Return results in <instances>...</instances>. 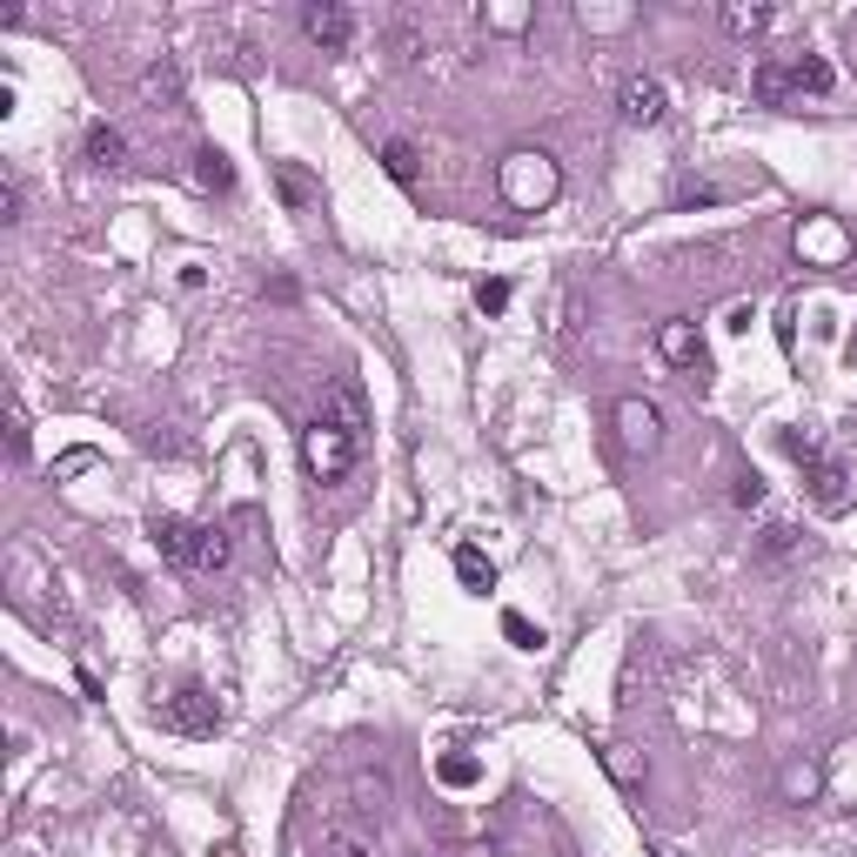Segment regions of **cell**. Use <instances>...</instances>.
<instances>
[{"mask_svg": "<svg viewBox=\"0 0 857 857\" xmlns=\"http://www.w3.org/2000/svg\"><path fill=\"white\" fill-rule=\"evenodd\" d=\"M837 88V67L824 61V54H791V61H763L757 67V101L763 108H784V101H817V95H831Z\"/></svg>", "mask_w": 857, "mask_h": 857, "instance_id": "cell-1", "label": "cell"}, {"mask_svg": "<svg viewBox=\"0 0 857 857\" xmlns=\"http://www.w3.org/2000/svg\"><path fill=\"white\" fill-rule=\"evenodd\" d=\"M496 188H502V202L509 208H523V215H536V208H550L556 202V188H563V175H556V161L543 154V148H517L502 161V175H496Z\"/></svg>", "mask_w": 857, "mask_h": 857, "instance_id": "cell-2", "label": "cell"}, {"mask_svg": "<svg viewBox=\"0 0 857 857\" xmlns=\"http://www.w3.org/2000/svg\"><path fill=\"white\" fill-rule=\"evenodd\" d=\"M778 443H784V456H791V463L804 469V482H811V502L824 509V517H844V509H850V489H844V469H837V463H831V456H824V449H817L811 436H798V428H784V436H778Z\"/></svg>", "mask_w": 857, "mask_h": 857, "instance_id": "cell-3", "label": "cell"}, {"mask_svg": "<svg viewBox=\"0 0 857 857\" xmlns=\"http://www.w3.org/2000/svg\"><path fill=\"white\" fill-rule=\"evenodd\" d=\"M356 456H362V443L349 436V428H335V422H322V415L302 428V463H308L315 482H341V476L356 469Z\"/></svg>", "mask_w": 857, "mask_h": 857, "instance_id": "cell-4", "label": "cell"}, {"mask_svg": "<svg viewBox=\"0 0 857 857\" xmlns=\"http://www.w3.org/2000/svg\"><path fill=\"white\" fill-rule=\"evenodd\" d=\"M161 724L182 730V737H215V730H221V704L202 691V683H182V691L161 704Z\"/></svg>", "mask_w": 857, "mask_h": 857, "instance_id": "cell-5", "label": "cell"}, {"mask_svg": "<svg viewBox=\"0 0 857 857\" xmlns=\"http://www.w3.org/2000/svg\"><path fill=\"white\" fill-rule=\"evenodd\" d=\"M657 356H663L670 369H683V376H697V382H704V369H710V349H704L697 322H683V315H670V322L657 328Z\"/></svg>", "mask_w": 857, "mask_h": 857, "instance_id": "cell-6", "label": "cell"}, {"mask_svg": "<svg viewBox=\"0 0 857 857\" xmlns=\"http://www.w3.org/2000/svg\"><path fill=\"white\" fill-rule=\"evenodd\" d=\"M302 34L315 41V47H328V54H341L356 41V14L341 8V0H308L302 8Z\"/></svg>", "mask_w": 857, "mask_h": 857, "instance_id": "cell-7", "label": "cell"}, {"mask_svg": "<svg viewBox=\"0 0 857 857\" xmlns=\"http://www.w3.org/2000/svg\"><path fill=\"white\" fill-rule=\"evenodd\" d=\"M617 115H623L630 128H657V121L670 115V95H663V80H650V74H630L623 88H617Z\"/></svg>", "mask_w": 857, "mask_h": 857, "instance_id": "cell-8", "label": "cell"}, {"mask_svg": "<svg viewBox=\"0 0 857 857\" xmlns=\"http://www.w3.org/2000/svg\"><path fill=\"white\" fill-rule=\"evenodd\" d=\"M322 422H335V428H349V436L362 443V428H369V409H362V389H356V382H328V395H322Z\"/></svg>", "mask_w": 857, "mask_h": 857, "instance_id": "cell-9", "label": "cell"}, {"mask_svg": "<svg viewBox=\"0 0 857 857\" xmlns=\"http://www.w3.org/2000/svg\"><path fill=\"white\" fill-rule=\"evenodd\" d=\"M148 536H154V550H161L167 563L195 569V536H202V523H182V517H154V523H148Z\"/></svg>", "mask_w": 857, "mask_h": 857, "instance_id": "cell-10", "label": "cell"}, {"mask_svg": "<svg viewBox=\"0 0 857 857\" xmlns=\"http://www.w3.org/2000/svg\"><path fill=\"white\" fill-rule=\"evenodd\" d=\"M617 428H623V449H657V409L650 402H617Z\"/></svg>", "mask_w": 857, "mask_h": 857, "instance_id": "cell-11", "label": "cell"}, {"mask_svg": "<svg viewBox=\"0 0 857 857\" xmlns=\"http://www.w3.org/2000/svg\"><path fill=\"white\" fill-rule=\"evenodd\" d=\"M275 195L302 215V208H315V195H322V188H315V175H308L302 161H275Z\"/></svg>", "mask_w": 857, "mask_h": 857, "instance_id": "cell-12", "label": "cell"}, {"mask_svg": "<svg viewBox=\"0 0 857 857\" xmlns=\"http://www.w3.org/2000/svg\"><path fill=\"white\" fill-rule=\"evenodd\" d=\"M798 254H804V262H837V254H844V228L804 221V228H798Z\"/></svg>", "mask_w": 857, "mask_h": 857, "instance_id": "cell-13", "label": "cell"}, {"mask_svg": "<svg viewBox=\"0 0 857 857\" xmlns=\"http://www.w3.org/2000/svg\"><path fill=\"white\" fill-rule=\"evenodd\" d=\"M195 188L202 195H228L235 188V167H228L221 148H195Z\"/></svg>", "mask_w": 857, "mask_h": 857, "instance_id": "cell-14", "label": "cell"}, {"mask_svg": "<svg viewBox=\"0 0 857 857\" xmlns=\"http://www.w3.org/2000/svg\"><path fill=\"white\" fill-rule=\"evenodd\" d=\"M88 161H95V167H121V161H128V134L108 128V121H95V128H88Z\"/></svg>", "mask_w": 857, "mask_h": 857, "instance_id": "cell-15", "label": "cell"}, {"mask_svg": "<svg viewBox=\"0 0 857 857\" xmlns=\"http://www.w3.org/2000/svg\"><path fill=\"white\" fill-rule=\"evenodd\" d=\"M141 95H148V101H182V67H175V61L148 67V74H141Z\"/></svg>", "mask_w": 857, "mask_h": 857, "instance_id": "cell-16", "label": "cell"}, {"mask_svg": "<svg viewBox=\"0 0 857 857\" xmlns=\"http://www.w3.org/2000/svg\"><path fill=\"white\" fill-rule=\"evenodd\" d=\"M456 576H463L469 589H496V563H489L476 543H463V550H456Z\"/></svg>", "mask_w": 857, "mask_h": 857, "instance_id": "cell-17", "label": "cell"}, {"mask_svg": "<svg viewBox=\"0 0 857 857\" xmlns=\"http://www.w3.org/2000/svg\"><path fill=\"white\" fill-rule=\"evenodd\" d=\"M770 28V8H744V0H737V8H724V34H737V41H757Z\"/></svg>", "mask_w": 857, "mask_h": 857, "instance_id": "cell-18", "label": "cell"}, {"mask_svg": "<svg viewBox=\"0 0 857 857\" xmlns=\"http://www.w3.org/2000/svg\"><path fill=\"white\" fill-rule=\"evenodd\" d=\"M382 167L409 188V182H415V167H422V161H415V141H389V148H382Z\"/></svg>", "mask_w": 857, "mask_h": 857, "instance_id": "cell-19", "label": "cell"}, {"mask_svg": "<svg viewBox=\"0 0 857 857\" xmlns=\"http://www.w3.org/2000/svg\"><path fill=\"white\" fill-rule=\"evenodd\" d=\"M228 563V536L221 530H202L195 536V569H221Z\"/></svg>", "mask_w": 857, "mask_h": 857, "instance_id": "cell-20", "label": "cell"}, {"mask_svg": "<svg viewBox=\"0 0 857 857\" xmlns=\"http://www.w3.org/2000/svg\"><path fill=\"white\" fill-rule=\"evenodd\" d=\"M502 637H509V643H523V650H536V643H543V630H536L523 610H502Z\"/></svg>", "mask_w": 857, "mask_h": 857, "instance_id": "cell-21", "label": "cell"}, {"mask_svg": "<svg viewBox=\"0 0 857 857\" xmlns=\"http://www.w3.org/2000/svg\"><path fill=\"white\" fill-rule=\"evenodd\" d=\"M322 857H376V844H369V837H356V831H335V837L322 844Z\"/></svg>", "mask_w": 857, "mask_h": 857, "instance_id": "cell-22", "label": "cell"}, {"mask_svg": "<svg viewBox=\"0 0 857 857\" xmlns=\"http://www.w3.org/2000/svg\"><path fill=\"white\" fill-rule=\"evenodd\" d=\"M791 550H798V530H791V523H770V530H763V556H770V563H784Z\"/></svg>", "mask_w": 857, "mask_h": 857, "instance_id": "cell-23", "label": "cell"}, {"mask_svg": "<svg viewBox=\"0 0 857 857\" xmlns=\"http://www.w3.org/2000/svg\"><path fill=\"white\" fill-rule=\"evenodd\" d=\"M604 763H610V778H617V784H643V770H637V757H630L623 744H610V750H604Z\"/></svg>", "mask_w": 857, "mask_h": 857, "instance_id": "cell-24", "label": "cell"}, {"mask_svg": "<svg viewBox=\"0 0 857 857\" xmlns=\"http://www.w3.org/2000/svg\"><path fill=\"white\" fill-rule=\"evenodd\" d=\"M28 195H21V175H0V221H21Z\"/></svg>", "mask_w": 857, "mask_h": 857, "instance_id": "cell-25", "label": "cell"}, {"mask_svg": "<svg viewBox=\"0 0 857 857\" xmlns=\"http://www.w3.org/2000/svg\"><path fill=\"white\" fill-rule=\"evenodd\" d=\"M436 770H443V784H476V778H482V770H476V757H443Z\"/></svg>", "mask_w": 857, "mask_h": 857, "instance_id": "cell-26", "label": "cell"}, {"mask_svg": "<svg viewBox=\"0 0 857 857\" xmlns=\"http://www.w3.org/2000/svg\"><path fill=\"white\" fill-rule=\"evenodd\" d=\"M476 308H482V315H502V308H509V282H476Z\"/></svg>", "mask_w": 857, "mask_h": 857, "instance_id": "cell-27", "label": "cell"}, {"mask_svg": "<svg viewBox=\"0 0 857 857\" xmlns=\"http://www.w3.org/2000/svg\"><path fill=\"white\" fill-rule=\"evenodd\" d=\"M784 791H791V798H811V791H817V770H811V763H791V770H784Z\"/></svg>", "mask_w": 857, "mask_h": 857, "instance_id": "cell-28", "label": "cell"}, {"mask_svg": "<svg viewBox=\"0 0 857 857\" xmlns=\"http://www.w3.org/2000/svg\"><path fill=\"white\" fill-rule=\"evenodd\" d=\"M730 502H737V509H757V502H763V482H757V476H737Z\"/></svg>", "mask_w": 857, "mask_h": 857, "instance_id": "cell-29", "label": "cell"}, {"mask_svg": "<svg viewBox=\"0 0 857 857\" xmlns=\"http://www.w3.org/2000/svg\"><path fill=\"white\" fill-rule=\"evenodd\" d=\"M8 456L28 463V422H21V415H8Z\"/></svg>", "mask_w": 857, "mask_h": 857, "instance_id": "cell-30", "label": "cell"}, {"mask_svg": "<svg viewBox=\"0 0 857 857\" xmlns=\"http://www.w3.org/2000/svg\"><path fill=\"white\" fill-rule=\"evenodd\" d=\"M395 61H422V34L415 28H395Z\"/></svg>", "mask_w": 857, "mask_h": 857, "instance_id": "cell-31", "label": "cell"}, {"mask_svg": "<svg viewBox=\"0 0 857 857\" xmlns=\"http://www.w3.org/2000/svg\"><path fill=\"white\" fill-rule=\"evenodd\" d=\"M80 469H95V449H74V456L54 463V476H80Z\"/></svg>", "mask_w": 857, "mask_h": 857, "instance_id": "cell-32", "label": "cell"}, {"mask_svg": "<svg viewBox=\"0 0 857 857\" xmlns=\"http://www.w3.org/2000/svg\"><path fill=\"white\" fill-rule=\"evenodd\" d=\"M302 289H295V275H269V302H295Z\"/></svg>", "mask_w": 857, "mask_h": 857, "instance_id": "cell-33", "label": "cell"}, {"mask_svg": "<svg viewBox=\"0 0 857 857\" xmlns=\"http://www.w3.org/2000/svg\"><path fill=\"white\" fill-rule=\"evenodd\" d=\"M657 857H683V850H670V844H657Z\"/></svg>", "mask_w": 857, "mask_h": 857, "instance_id": "cell-34", "label": "cell"}]
</instances>
